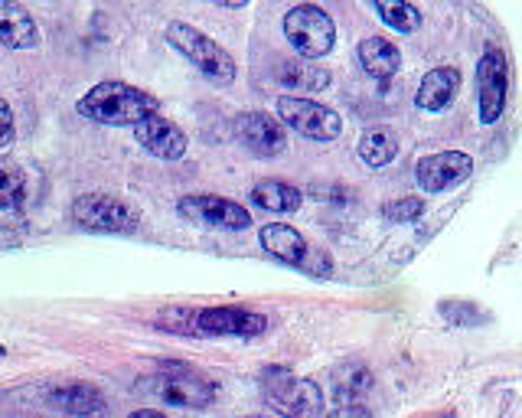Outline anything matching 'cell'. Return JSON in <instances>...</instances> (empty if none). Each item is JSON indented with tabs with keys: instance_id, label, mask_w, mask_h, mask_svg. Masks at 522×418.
Listing matches in <instances>:
<instances>
[{
	"instance_id": "1",
	"label": "cell",
	"mask_w": 522,
	"mask_h": 418,
	"mask_svg": "<svg viewBox=\"0 0 522 418\" xmlns=\"http://www.w3.org/2000/svg\"><path fill=\"white\" fill-rule=\"evenodd\" d=\"M157 98L128 82H98L79 98V115L98 125H138L147 115H157Z\"/></svg>"
},
{
	"instance_id": "2",
	"label": "cell",
	"mask_w": 522,
	"mask_h": 418,
	"mask_svg": "<svg viewBox=\"0 0 522 418\" xmlns=\"http://www.w3.org/2000/svg\"><path fill=\"white\" fill-rule=\"evenodd\" d=\"M164 36H167V43L186 59V63L200 69L209 82L229 85L235 79V59L213 40V36H206L203 30H196L183 20L167 23Z\"/></svg>"
},
{
	"instance_id": "3",
	"label": "cell",
	"mask_w": 522,
	"mask_h": 418,
	"mask_svg": "<svg viewBox=\"0 0 522 418\" xmlns=\"http://www.w3.org/2000/svg\"><path fill=\"white\" fill-rule=\"evenodd\" d=\"M138 386L170 405H180V409H206L216 399L213 379L190 370L186 363H164L157 373L144 376Z\"/></svg>"
},
{
	"instance_id": "4",
	"label": "cell",
	"mask_w": 522,
	"mask_h": 418,
	"mask_svg": "<svg viewBox=\"0 0 522 418\" xmlns=\"http://www.w3.org/2000/svg\"><path fill=\"white\" fill-rule=\"evenodd\" d=\"M265 383V399L281 418H320L323 415V392L310 379L294 376L284 366H271L261 376Z\"/></svg>"
},
{
	"instance_id": "5",
	"label": "cell",
	"mask_w": 522,
	"mask_h": 418,
	"mask_svg": "<svg viewBox=\"0 0 522 418\" xmlns=\"http://www.w3.org/2000/svg\"><path fill=\"white\" fill-rule=\"evenodd\" d=\"M284 36L304 59H320L337 43V27H333V17L327 10L314 4H297L284 14Z\"/></svg>"
},
{
	"instance_id": "6",
	"label": "cell",
	"mask_w": 522,
	"mask_h": 418,
	"mask_svg": "<svg viewBox=\"0 0 522 418\" xmlns=\"http://www.w3.org/2000/svg\"><path fill=\"white\" fill-rule=\"evenodd\" d=\"M278 118L307 141H333L340 138L343 118L330 105H320L304 95H281L278 98Z\"/></svg>"
},
{
	"instance_id": "7",
	"label": "cell",
	"mask_w": 522,
	"mask_h": 418,
	"mask_svg": "<svg viewBox=\"0 0 522 418\" xmlns=\"http://www.w3.org/2000/svg\"><path fill=\"white\" fill-rule=\"evenodd\" d=\"M72 219L89 232H134L141 226L138 209L108 193L79 196V200L72 203Z\"/></svg>"
},
{
	"instance_id": "8",
	"label": "cell",
	"mask_w": 522,
	"mask_h": 418,
	"mask_svg": "<svg viewBox=\"0 0 522 418\" xmlns=\"http://www.w3.org/2000/svg\"><path fill=\"white\" fill-rule=\"evenodd\" d=\"M477 92H480V121L493 125L500 121L509 95V66L500 49H487L477 63Z\"/></svg>"
},
{
	"instance_id": "9",
	"label": "cell",
	"mask_w": 522,
	"mask_h": 418,
	"mask_svg": "<svg viewBox=\"0 0 522 418\" xmlns=\"http://www.w3.org/2000/svg\"><path fill=\"white\" fill-rule=\"evenodd\" d=\"M265 314L245 311V307H206L196 311V337H245L252 340L265 334Z\"/></svg>"
},
{
	"instance_id": "10",
	"label": "cell",
	"mask_w": 522,
	"mask_h": 418,
	"mask_svg": "<svg viewBox=\"0 0 522 418\" xmlns=\"http://www.w3.org/2000/svg\"><path fill=\"white\" fill-rule=\"evenodd\" d=\"M180 213L196 219V223H206V226H216L226 232H242L252 226V213H248V209H242L235 200H226V196H216V193L183 196Z\"/></svg>"
},
{
	"instance_id": "11",
	"label": "cell",
	"mask_w": 522,
	"mask_h": 418,
	"mask_svg": "<svg viewBox=\"0 0 522 418\" xmlns=\"http://www.w3.org/2000/svg\"><path fill=\"white\" fill-rule=\"evenodd\" d=\"M235 138L255 157H278L288 151V131L265 112H242L235 118Z\"/></svg>"
},
{
	"instance_id": "12",
	"label": "cell",
	"mask_w": 522,
	"mask_h": 418,
	"mask_svg": "<svg viewBox=\"0 0 522 418\" xmlns=\"http://www.w3.org/2000/svg\"><path fill=\"white\" fill-rule=\"evenodd\" d=\"M470 174H474V161H470V154H464V151L428 154V157H421L415 167L418 187L425 193H444V190L457 187V183L470 180Z\"/></svg>"
},
{
	"instance_id": "13",
	"label": "cell",
	"mask_w": 522,
	"mask_h": 418,
	"mask_svg": "<svg viewBox=\"0 0 522 418\" xmlns=\"http://www.w3.org/2000/svg\"><path fill=\"white\" fill-rule=\"evenodd\" d=\"M134 138H138L144 151H151L160 161H180L186 154V134L160 115H147L144 121H138L134 125Z\"/></svg>"
},
{
	"instance_id": "14",
	"label": "cell",
	"mask_w": 522,
	"mask_h": 418,
	"mask_svg": "<svg viewBox=\"0 0 522 418\" xmlns=\"http://www.w3.org/2000/svg\"><path fill=\"white\" fill-rule=\"evenodd\" d=\"M49 402L56 405L62 415L69 418H102L108 412V402L102 396V389L92 383H66L56 386Z\"/></svg>"
},
{
	"instance_id": "15",
	"label": "cell",
	"mask_w": 522,
	"mask_h": 418,
	"mask_svg": "<svg viewBox=\"0 0 522 418\" xmlns=\"http://www.w3.org/2000/svg\"><path fill=\"white\" fill-rule=\"evenodd\" d=\"M0 46L7 49H33L40 46V30L30 10L20 0H0Z\"/></svg>"
},
{
	"instance_id": "16",
	"label": "cell",
	"mask_w": 522,
	"mask_h": 418,
	"mask_svg": "<svg viewBox=\"0 0 522 418\" xmlns=\"http://www.w3.org/2000/svg\"><path fill=\"white\" fill-rule=\"evenodd\" d=\"M457 89H461V72L451 69V66L431 69L418 85L415 105L421 108V112H444V108L454 102Z\"/></svg>"
},
{
	"instance_id": "17",
	"label": "cell",
	"mask_w": 522,
	"mask_h": 418,
	"mask_svg": "<svg viewBox=\"0 0 522 418\" xmlns=\"http://www.w3.org/2000/svg\"><path fill=\"white\" fill-rule=\"evenodd\" d=\"M278 82L284 85V89H294V92H323L330 85V72L320 69L314 59H281L278 69H275Z\"/></svg>"
},
{
	"instance_id": "18",
	"label": "cell",
	"mask_w": 522,
	"mask_h": 418,
	"mask_svg": "<svg viewBox=\"0 0 522 418\" xmlns=\"http://www.w3.org/2000/svg\"><path fill=\"white\" fill-rule=\"evenodd\" d=\"M261 245H265L268 255H275L278 262H288V265H304V258L310 252L307 239L297 232L294 226H284V223H271L261 229Z\"/></svg>"
},
{
	"instance_id": "19",
	"label": "cell",
	"mask_w": 522,
	"mask_h": 418,
	"mask_svg": "<svg viewBox=\"0 0 522 418\" xmlns=\"http://www.w3.org/2000/svg\"><path fill=\"white\" fill-rule=\"evenodd\" d=\"M356 53H359V66H363L372 79H392L402 66L399 46L382 40V36H366Z\"/></svg>"
},
{
	"instance_id": "20",
	"label": "cell",
	"mask_w": 522,
	"mask_h": 418,
	"mask_svg": "<svg viewBox=\"0 0 522 418\" xmlns=\"http://www.w3.org/2000/svg\"><path fill=\"white\" fill-rule=\"evenodd\" d=\"M252 203L258 209H265V213H297L304 203V193L291 187V183H284V180H261L252 187Z\"/></svg>"
},
{
	"instance_id": "21",
	"label": "cell",
	"mask_w": 522,
	"mask_h": 418,
	"mask_svg": "<svg viewBox=\"0 0 522 418\" xmlns=\"http://www.w3.org/2000/svg\"><path fill=\"white\" fill-rule=\"evenodd\" d=\"M395 154H399V138H395L392 128H369L359 141V157H363L366 167L392 164Z\"/></svg>"
},
{
	"instance_id": "22",
	"label": "cell",
	"mask_w": 522,
	"mask_h": 418,
	"mask_svg": "<svg viewBox=\"0 0 522 418\" xmlns=\"http://www.w3.org/2000/svg\"><path fill=\"white\" fill-rule=\"evenodd\" d=\"M369 4L385 27L399 33H415L421 27V10L415 4H408V0H369Z\"/></svg>"
},
{
	"instance_id": "23",
	"label": "cell",
	"mask_w": 522,
	"mask_h": 418,
	"mask_svg": "<svg viewBox=\"0 0 522 418\" xmlns=\"http://www.w3.org/2000/svg\"><path fill=\"white\" fill-rule=\"evenodd\" d=\"M27 206V174L17 164L0 161V213H20Z\"/></svg>"
},
{
	"instance_id": "24",
	"label": "cell",
	"mask_w": 522,
	"mask_h": 418,
	"mask_svg": "<svg viewBox=\"0 0 522 418\" xmlns=\"http://www.w3.org/2000/svg\"><path fill=\"white\" fill-rule=\"evenodd\" d=\"M385 219H392V223H415V219L425 216V203L418 200V196H405V200H395L382 209Z\"/></svg>"
},
{
	"instance_id": "25",
	"label": "cell",
	"mask_w": 522,
	"mask_h": 418,
	"mask_svg": "<svg viewBox=\"0 0 522 418\" xmlns=\"http://www.w3.org/2000/svg\"><path fill=\"white\" fill-rule=\"evenodd\" d=\"M10 144H14V112H10V105L0 98V151Z\"/></svg>"
},
{
	"instance_id": "26",
	"label": "cell",
	"mask_w": 522,
	"mask_h": 418,
	"mask_svg": "<svg viewBox=\"0 0 522 418\" xmlns=\"http://www.w3.org/2000/svg\"><path fill=\"white\" fill-rule=\"evenodd\" d=\"M327 418H372L366 405H359V402H343L337 412H330Z\"/></svg>"
},
{
	"instance_id": "27",
	"label": "cell",
	"mask_w": 522,
	"mask_h": 418,
	"mask_svg": "<svg viewBox=\"0 0 522 418\" xmlns=\"http://www.w3.org/2000/svg\"><path fill=\"white\" fill-rule=\"evenodd\" d=\"M128 418H167V415L164 412H154V409H141V412H134Z\"/></svg>"
},
{
	"instance_id": "28",
	"label": "cell",
	"mask_w": 522,
	"mask_h": 418,
	"mask_svg": "<svg viewBox=\"0 0 522 418\" xmlns=\"http://www.w3.org/2000/svg\"><path fill=\"white\" fill-rule=\"evenodd\" d=\"M213 4H219V7H232V10H235V7H245L248 0H213Z\"/></svg>"
},
{
	"instance_id": "29",
	"label": "cell",
	"mask_w": 522,
	"mask_h": 418,
	"mask_svg": "<svg viewBox=\"0 0 522 418\" xmlns=\"http://www.w3.org/2000/svg\"><path fill=\"white\" fill-rule=\"evenodd\" d=\"M4 353H7V350H4V343H0V356H4Z\"/></svg>"
}]
</instances>
